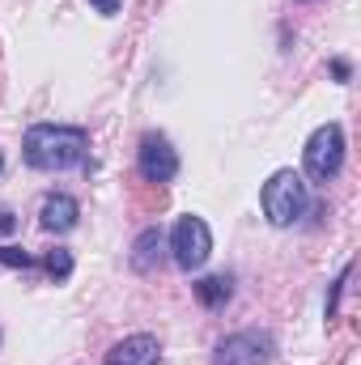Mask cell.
Masks as SVG:
<instances>
[{
  "instance_id": "1",
  "label": "cell",
  "mask_w": 361,
  "mask_h": 365,
  "mask_svg": "<svg viewBox=\"0 0 361 365\" xmlns=\"http://www.w3.org/2000/svg\"><path fill=\"white\" fill-rule=\"evenodd\" d=\"M21 158L26 166L56 175V170H73L90 158V132L73 128V123H34L21 136Z\"/></svg>"
},
{
  "instance_id": "2",
  "label": "cell",
  "mask_w": 361,
  "mask_h": 365,
  "mask_svg": "<svg viewBox=\"0 0 361 365\" xmlns=\"http://www.w3.org/2000/svg\"><path fill=\"white\" fill-rule=\"evenodd\" d=\"M260 204H264V217L276 230H289L310 212V182L298 170H276L260 191Z\"/></svg>"
},
{
  "instance_id": "3",
  "label": "cell",
  "mask_w": 361,
  "mask_h": 365,
  "mask_svg": "<svg viewBox=\"0 0 361 365\" xmlns=\"http://www.w3.org/2000/svg\"><path fill=\"white\" fill-rule=\"evenodd\" d=\"M345 166V128L340 123H319L302 149V170L310 182H332Z\"/></svg>"
},
{
  "instance_id": "4",
  "label": "cell",
  "mask_w": 361,
  "mask_h": 365,
  "mask_svg": "<svg viewBox=\"0 0 361 365\" xmlns=\"http://www.w3.org/2000/svg\"><path fill=\"white\" fill-rule=\"evenodd\" d=\"M208 255H213V230H208V221L195 217V212H183L179 221H175V230H171V259L179 264L183 272H200L208 264Z\"/></svg>"
},
{
  "instance_id": "5",
  "label": "cell",
  "mask_w": 361,
  "mask_h": 365,
  "mask_svg": "<svg viewBox=\"0 0 361 365\" xmlns=\"http://www.w3.org/2000/svg\"><path fill=\"white\" fill-rule=\"evenodd\" d=\"M276 357V336L264 327H243L217 344L213 365H268Z\"/></svg>"
},
{
  "instance_id": "6",
  "label": "cell",
  "mask_w": 361,
  "mask_h": 365,
  "mask_svg": "<svg viewBox=\"0 0 361 365\" xmlns=\"http://www.w3.org/2000/svg\"><path fill=\"white\" fill-rule=\"evenodd\" d=\"M136 170H141V179L145 182H175L179 175V153H175V145H171V136H162V132H145L141 136V149H136Z\"/></svg>"
},
{
  "instance_id": "7",
  "label": "cell",
  "mask_w": 361,
  "mask_h": 365,
  "mask_svg": "<svg viewBox=\"0 0 361 365\" xmlns=\"http://www.w3.org/2000/svg\"><path fill=\"white\" fill-rule=\"evenodd\" d=\"M158 361H162V340L149 336V331H132L119 344H111L102 365H158Z\"/></svg>"
},
{
  "instance_id": "8",
  "label": "cell",
  "mask_w": 361,
  "mask_h": 365,
  "mask_svg": "<svg viewBox=\"0 0 361 365\" xmlns=\"http://www.w3.org/2000/svg\"><path fill=\"white\" fill-rule=\"evenodd\" d=\"M77 221H81V204H77L68 191L47 195L43 208H39V225H43L47 234H68V230H77Z\"/></svg>"
},
{
  "instance_id": "9",
  "label": "cell",
  "mask_w": 361,
  "mask_h": 365,
  "mask_svg": "<svg viewBox=\"0 0 361 365\" xmlns=\"http://www.w3.org/2000/svg\"><path fill=\"white\" fill-rule=\"evenodd\" d=\"M162 247H166V234L158 230V225H149V230H141L136 234V242H132V255H128V264H132V272H153L158 264H162Z\"/></svg>"
},
{
  "instance_id": "10",
  "label": "cell",
  "mask_w": 361,
  "mask_h": 365,
  "mask_svg": "<svg viewBox=\"0 0 361 365\" xmlns=\"http://www.w3.org/2000/svg\"><path fill=\"white\" fill-rule=\"evenodd\" d=\"M191 293H195V302H200L204 310H225V306H230V297H234V276H230V272L200 276V280L191 284Z\"/></svg>"
},
{
  "instance_id": "11",
  "label": "cell",
  "mask_w": 361,
  "mask_h": 365,
  "mask_svg": "<svg viewBox=\"0 0 361 365\" xmlns=\"http://www.w3.org/2000/svg\"><path fill=\"white\" fill-rule=\"evenodd\" d=\"M43 268H47V276H51L56 284H64V280L73 276L77 264H73V251H68V247H56V251H47V255H43Z\"/></svg>"
},
{
  "instance_id": "12",
  "label": "cell",
  "mask_w": 361,
  "mask_h": 365,
  "mask_svg": "<svg viewBox=\"0 0 361 365\" xmlns=\"http://www.w3.org/2000/svg\"><path fill=\"white\" fill-rule=\"evenodd\" d=\"M345 284H349V268H340V276L332 280V293H327V302H323V314H327V323H332V319H340V297H345Z\"/></svg>"
},
{
  "instance_id": "13",
  "label": "cell",
  "mask_w": 361,
  "mask_h": 365,
  "mask_svg": "<svg viewBox=\"0 0 361 365\" xmlns=\"http://www.w3.org/2000/svg\"><path fill=\"white\" fill-rule=\"evenodd\" d=\"M0 264L4 268H17V272H30L34 268V255H26L21 247H0Z\"/></svg>"
},
{
  "instance_id": "14",
  "label": "cell",
  "mask_w": 361,
  "mask_h": 365,
  "mask_svg": "<svg viewBox=\"0 0 361 365\" xmlns=\"http://www.w3.org/2000/svg\"><path fill=\"white\" fill-rule=\"evenodd\" d=\"M93 13H102V17H115L119 9H123V0H90Z\"/></svg>"
},
{
  "instance_id": "15",
  "label": "cell",
  "mask_w": 361,
  "mask_h": 365,
  "mask_svg": "<svg viewBox=\"0 0 361 365\" xmlns=\"http://www.w3.org/2000/svg\"><path fill=\"white\" fill-rule=\"evenodd\" d=\"M332 77H336V81L345 86V81L353 77V64H349V60H332Z\"/></svg>"
},
{
  "instance_id": "16",
  "label": "cell",
  "mask_w": 361,
  "mask_h": 365,
  "mask_svg": "<svg viewBox=\"0 0 361 365\" xmlns=\"http://www.w3.org/2000/svg\"><path fill=\"white\" fill-rule=\"evenodd\" d=\"M13 230H17V217L9 208H0V234H13Z\"/></svg>"
},
{
  "instance_id": "17",
  "label": "cell",
  "mask_w": 361,
  "mask_h": 365,
  "mask_svg": "<svg viewBox=\"0 0 361 365\" xmlns=\"http://www.w3.org/2000/svg\"><path fill=\"white\" fill-rule=\"evenodd\" d=\"M0 170H4V153H0Z\"/></svg>"
}]
</instances>
